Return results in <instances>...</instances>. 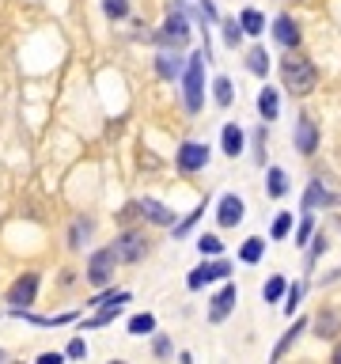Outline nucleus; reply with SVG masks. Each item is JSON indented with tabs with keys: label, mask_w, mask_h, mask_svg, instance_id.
Here are the masks:
<instances>
[{
	"label": "nucleus",
	"mask_w": 341,
	"mask_h": 364,
	"mask_svg": "<svg viewBox=\"0 0 341 364\" xmlns=\"http://www.w3.org/2000/svg\"><path fill=\"white\" fill-rule=\"evenodd\" d=\"M247 69L254 72V76H265V69H270V61H265V50H250Z\"/></svg>",
	"instance_id": "f3484780"
},
{
	"label": "nucleus",
	"mask_w": 341,
	"mask_h": 364,
	"mask_svg": "<svg viewBox=\"0 0 341 364\" xmlns=\"http://www.w3.org/2000/svg\"><path fill=\"white\" fill-rule=\"evenodd\" d=\"M288 228H292V216L288 213L277 216V220H273V239H284V236H288Z\"/></svg>",
	"instance_id": "c85d7f7f"
},
{
	"label": "nucleus",
	"mask_w": 341,
	"mask_h": 364,
	"mask_svg": "<svg viewBox=\"0 0 341 364\" xmlns=\"http://www.w3.org/2000/svg\"><path fill=\"white\" fill-rule=\"evenodd\" d=\"M299 296H304V288H299V285H292V293H288V315H296V304H299Z\"/></svg>",
	"instance_id": "473e14b6"
},
{
	"label": "nucleus",
	"mask_w": 341,
	"mask_h": 364,
	"mask_svg": "<svg viewBox=\"0 0 341 364\" xmlns=\"http://www.w3.org/2000/svg\"><path fill=\"white\" fill-rule=\"evenodd\" d=\"M258 258H262V239H250L243 247V262H258Z\"/></svg>",
	"instance_id": "bb28decb"
},
{
	"label": "nucleus",
	"mask_w": 341,
	"mask_h": 364,
	"mask_svg": "<svg viewBox=\"0 0 341 364\" xmlns=\"http://www.w3.org/2000/svg\"><path fill=\"white\" fill-rule=\"evenodd\" d=\"M152 327H156V319H152V315H137V319L129 322V330H133V334H152Z\"/></svg>",
	"instance_id": "b1692460"
},
{
	"label": "nucleus",
	"mask_w": 341,
	"mask_h": 364,
	"mask_svg": "<svg viewBox=\"0 0 341 364\" xmlns=\"http://www.w3.org/2000/svg\"><path fill=\"white\" fill-rule=\"evenodd\" d=\"M38 364H61V357H57V353H42V357H38Z\"/></svg>",
	"instance_id": "c9c22d12"
},
{
	"label": "nucleus",
	"mask_w": 341,
	"mask_h": 364,
	"mask_svg": "<svg viewBox=\"0 0 341 364\" xmlns=\"http://www.w3.org/2000/svg\"><path fill=\"white\" fill-rule=\"evenodd\" d=\"M216 220H220L224 228H231V224L243 220V201L235 198V193H227V198L220 201V213H216Z\"/></svg>",
	"instance_id": "9b49d317"
},
{
	"label": "nucleus",
	"mask_w": 341,
	"mask_h": 364,
	"mask_svg": "<svg viewBox=\"0 0 341 364\" xmlns=\"http://www.w3.org/2000/svg\"><path fill=\"white\" fill-rule=\"evenodd\" d=\"M35 293H38V273H23V277H15V285L8 288V304H12V311L30 307L35 304Z\"/></svg>",
	"instance_id": "f03ea898"
},
{
	"label": "nucleus",
	"mask_w": 341,
	"mask_h": 364,
	"mask_svg": "<svg viewBox=\"0 0 341 364\" xmlns=\"http://www.w3.org/2000/svg\"><path fill=\"white\" fill-rule=\"evenodd\" d=\"M319 201H330V193L322 190V182H311V190H307V198H304V209H315Z\"/></svg>",
	"instance_id": "6ab92c4d"
},
{
	"label": "nucleus",
	"mask_w": 341,
	"mask_h": 364,
	"mask_svg": "<svg viewBox=\"0 0 341 364\" xmlns=\"http://www.w3.org/2000/svg\"><path fill=\"white\" fill-rule=\"evenodd\" d=\"M284 190H288V175H284L281 167H273V171H270V193H273V198H281Z\"/></svg>",
	"instance_id": "a211bd4d"
},
{
	"label": "nucleus",
	"mask_w": 341,
	"mask_h": 364,
	"mask_svg": "<svg viewBox=\"0 0 341 364\" xmlns=\"http://www.w3.org/2000/svg\"><path fill=\"white\" fill-rule=\"evenodd\" d=\"M334 361H338V364H341V345H338V349H334Z\"/></svg>",
	"instance_id": "e433bc0d"
},
{
	"label": "nucleus",
	"mask_w": 341,
	"mask_h": 364,
	"mask_svg": "<svg viewBox=\"0 0 341 364\" xmlns=\"http://www.w3.org/2000/svg\"><path fill=\"white\" fill-rule=\"evenodd\" d=\"M307 236H311V220H304V224H299V232H296V243H304Z\"/></svg>",
	"instance_id": "f704fd0d"
},
{
	"label": "nucleus",
	"mask_w": 341,
	"mask_h": 364,
	"mask_svg": "<svg viewBox=\"0 0 341 364\" xmlns=\"http://www.w3.org/2000/svg\"><path fill=\"white\" fill-rule=\"evenodd\" d=\"M258 110H262V118H277V92L273 87H262V95H258Z\"/></svg>",
	"instance_id": "2eb2a0df"
},
{
	"label": "nucleus",
	"mask_w": 341,
	"mask_h": 364,
	"mask_svg": "<svg viewBox=\"0 0 341 364\" xmlns=\"http://www.w3.org/2000/svg\"><path fill=\"white\" fill-rule=\"evenodd\" d=\"M114 262H118V250H114V247L95 250L91 262H87V281H91V285H107L110 273H114Z\"/></svg>",
	"instance_id": "7ed1b4c3"
},
{
	"label": "nucleus",
	"mask_w": 341,
	"mask_h": 364,
	"mask_svg": "<svg viewBox=\"0 0 341 364\" xmlns=\"http://www.w3.org/2000/svg\"><path fill=\"white\" fill-rule=\"evenodd\" d=\"M224 38H227V46H239V27H235V19L224 23Z\"/></svg>",
	"instance_id": "7c9ffc66"
},
{
	"label": "nucleus",
	"mask_w": 341,
	"mask_h": 364,
	"mask_svg": "<svg viewBox=\"0 0 341 364\" xmlns=\"http://www.w3.org/2000/svg\"><path fill=\"white\" fill-rule=\"evenodd\" d=\"M224 152L227 156H239L243 152V129L239 125H224Z\"/></svg>",
	"instance_id": "4468645a"
},
{
	"label": "nucleus",
	"mask_w": 341,
	"mask_h": 364,
	"mask_svg": "<svg viewBox=\"0 0 341 364\" xmlns=\"http://www.w3.org/2000/svg\"><path fill=\"white\" fill-rule=\"evenodd\" d=\"M235 300H239V288H235V285H224V293L213 300V322H220L224 315L231 311V304H235Z\"/></svg>",
	"instance_id": "f8f14e48"
},
{
	"label": "nucleus",
	"mask_w": 341,
	"mask_h": 364,
	"mask_svg": "<svg viewBox=\"0 0 341 364\" xmlns=\"http://www.w3.org/2000/svg\"><path fill=\"white\" fill-rule=\"evenodd\" d=\"M91 304H99V307H110V304H129V293H107V296H95Z\"/></svg>",
	"instance_id": "a878e982"
},
{
	"label": "nucleus",
	"mask_w": 341,
	"mask_h": 364,
	"mask_svg": "<svg viewBox=\"0 0 341 364\" xmlns=\"http://www.w3.org/2000/svg\"><path fill=\"white\" fill-rule=\"evenodd\" d=\"M319 327H322V330H319L322 338H326V334H334L330 327H338V315H322V319H319Z\"/></svg>",
	"instance_id": "2f4dec72"
},
{
	"label": "nucleus",
	"mask_w": 341,
	"mask_h": 364,
	"mask_svg": "<svg viewBox=\"0 0 341 364\" xmlns=\"http://www.w3.org/2000/svg\"><path fill=\"white\" fill-rule=\"evenodd\" d=\"M133 209V213H144V216H152V220L156 224H170V213L164 205H159V201H137V205H129Z\"/></svg>",
	"instance_id": "ddd939ff"
},
{
	"label": "nucleus",
	"mask_w": 341,
	"mask_h": 364,
	"mask_svg": "<svg viewBox=\"0 0 341 364\" xmlns=\"http://www.w3.org/2000/svg\"><path fill=\"white\" fill-rule=\"evenodd\" d=\"M227 273H231L227 262H209V266H201L198 273H190V288H201L205 281H220V277H227Z\"/></svg>",
	"instance_id": "6e6552de"
},
{
	"label": "nucleus",
	"mask_w": 341,
	"mask_h": 364,
	"mask_svg": "<svg viewBox=\"0 0 341 364\" xmlns=\"http://www.w3.org/2000/svg\"><path fill=\"white\" fill-rule=\"evenodd\" d=\"M118 307H121V304H110V307H103V311L95 315L91 322H84V327H107V322H114V315H118Z\"/></svg>",
	"instance_id": "4be33fe9"
},
{
	"label": "nucleus",
	"mask_w": 341,
	"mask_h": 364,
	"mask_svg": "<svg viewBox=\"0 0 341 364\" xmlns=\"http://www.w3.org/2000/svg\"><path fill=\"white\" fill-rule=\"evenodd\" d=\"M164 38L167 42H175V46H182L186 38H190V23H186V15H170V19L164 23Z\"/></svg>",
	"instance_id": "1a4fd4ad"
},
{
	"label": "nucleus",
	"mask_w": 341,
	"mask_h": 364,
	"mask_svg": "<svg viewBox=\"0 0 341 364\" xmlns=\"http://www.w3.org/2000/svg\"><path fill=\"white\" fill-rule=\"evenodd\" d=\"M198 247H201V254H220V239L216 236H201Z\"/></svg>",
	"instance_id": "cd10ccee"
},
{
	"label": "nucleus",
	"mask_w": 341,
	"mask_h": 364,
	"mask_svg": "<svg viewBox=\"0 0 341 364\" xmlns=\"http://www.w3.org/2000/svg\"><path fill=\"white\" fill-rule=\"evenodd\" d=\"M281 293H284V281L281 277H270V285H265V300H277Z\"/></svg>",
	"instance_id": "c756f323"
},
{
	"label": "nucleus",
	"mask_w": 341,
	"mask_h": 364,
	"mask_svg": "<svg viewBox=\"0 0 341 364\" xmlns=\"http://www.w3.org/2000/svg\"><path fill=\"white\" fill-rule=\"evenodd\" d=\"M213 87H216V103H220V107H227V103H231V80L220 76Z\"/></svg>",
	"instance_id": "5701e85b"
},
{
	"label": "nucleus",
	"mask_w": 341,
	"mask_h": 364,
	"mask_svg": "<svg viewBox=\"0 0 341 364\" xmlns=\"http://www.w3.org/2000/svg\"><path fill=\"white\" fill-rule=\"evenodd\" d=\"M281 76H284V87H288L292 95H311L315 84H319V72H315V64L307 58H284Z\"/></svg>",
	"instance_id": "f257e3e1"
},
{
	"label": "nucleus",
	"mask_w": 341,
	"mask_h": 364,
	"mask_svg": "<svg viewBox=\"0 0 341 364\" xmlns=\"http://www.w3.org/2000/svg\"><path fill=\"white\" fill-rule=\"evenodd\" d=\"M87 232H91V220H76L72 224V232H69V247H80Z\"/></svg>",
	"instance_id": "aec40b11"
},
{
	"label": "nucleus",
	"mask_w": 341,
	"mask_h": 364,
	"mask_svg": "<svg viewBox=\"0 0 341 364\" xmlns=\"http://www.w3.org/2000/svg\"><path fill=\"white\" fill-rule=\"evenodd\" d=\"M296 148L304 152V156H311V152L319 148V129H315L311 118H299L296 121Z\"/></svg>",
	"instance_id": "423d86ee"
},
{
	"label": "nucleus",
	"mask_w": 341,
	"mask_h": 364,
	"mask_svg": "<svg viewBox=\"0 0 341 364\" xmlns=\"http://www.w3.org/2000/svg\"><path fill=\"white\" fill-rule=\"evenodd\" d=\"M114 250H118V258H125V262H141L148 247H144V236H137V232H125Z\"/></svg>",
	"instance_id": "0eeeda50"
},
{
	"label": "nucleus",
	"mask_w": 341,
	"mask_h": 364,
	"mask_svg": "<svg viewBox=\"0 0 341 364\" xmlns=\"http://www.w3.org/2000/svg\"><path fill=\"white\" fill-rule=\"evenodd\" d=\"M159 72H164L167 80L178 76V58H175V53H159Z\"/></svg>",
	"instance_id": "412c9836"
},
{
	"label": "nucleus",
	"mask_w": 341,
	"mask_h": 364,
	"mask_svg": "<svg viewBox=\"0 0 341 364\" xmlns=\"http://www.w3.org/2000/svg\"><path fill=\"white\" fill-rule=\"evenodd\" d=\"M205 164H209V148L205 144L190 141V144L178 148V167H182V171H198V167H205Z\"/></svg>",
	"instance_id": "39448f33"
},
{
	"label": "nucleus",
	"mask_w": 341,
	"mask_h": 364,
	"mask_svg": "<svg viewBox=\"0 0 341 364\" xmlns=\"http://www.w3.org/2000/svg\"><path fill=\"white\" fill-rule=\"evenodd\" d=\"M239 27L247 31V35H262V31H265V19H262V12H254V8H247V12H243V19H239Z\"/></svg>",
	"instance_id": "dca6fc26"
},
{
	"label": "nucleus",
	"mask_w": 341,
	"mask_h": 364,
	"mask_svg": "<svg viewBox=\"0 0 341 364\" xmlns=\"http://www.w3.org/2000/svg\"><path fill=\"white\" fill-rule=\"evenodd\" d=\"M273 35H277V42L288 46V50H296V46H299V27L288 19V15H281V19L273 23Z\"/></svg>",
	"instance_id": "9d476101"
},
{
	"label": "nucleus",
	"mask_w": 341,
	"mask_h": 364,
	"mask_svg": "<svg viewBox=\"0 0 341 364\" xmlns=\"http://www.w3.org/2000/svg\"><path fill=\"white\" fill-rule=\"evenodd\" d=\"M84 353H87L84 338H76V342H69V357H84Z\"/></svg>",
	"instance_id": "72a5a7b5"
},
{
	"label": "nucleus",
	"mask_w": 341,
	"mask_h": 364,
	"mask_svg": "<svg viewBox=\"0 0 341 364\" xmlns=\"http://www.w3.org/2000/svg\"><path fill=\"white\" fill-rule=\"evenodd\" d=\"M103 8H107L110 19H121V15L129 12V0H103Z\"/></svg>",
	"instance_id": "393cba45"
},
{
	"label": "nucleus",
	"mask_w": 341,
	"mask_h": 364,
	"mask_svg": "<svg viewBox=\"0 0 341 364\" xmlns=\"http://www.w3.org/2000/svg\"><path fill=\"white\" fill-rule=\"evenodd\" d=\"M201 61H205V53L190 58L186 64V107L190 110H201Z\"/></svg>",
	"instance_id": "20e7f679"
}]
</instances>
